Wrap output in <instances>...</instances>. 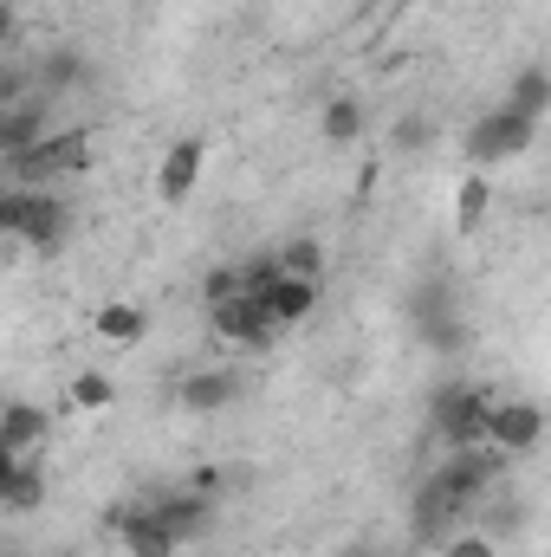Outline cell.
<instances>
[{"label": "cell", "instance_id": "8992f818", "mask_svg": "<svg viewBox=\"0 0 551 557\" xmlns=\"http://www.w3.org/2000/svg\"><path fill=\"white\" fill-rule=\"evenodd\" d=\"M201 162H208L201 137L169 143V156H162V169H156V195H162V208H182V201L201 188Z\"/></svg>", "mask_w": 551, "mask_h": 557}, {"label": "cell", "instance_id": "44dd1931", "mask_svg": "<svg viewBox=\"0 0 551 557\" xmlns=\"http://www.w3.org/2000/svg\"><path fill=\"white\" fill-rule=\"evenodd\" d=\"M201 298H208V305H228V298H241V267H215V273L201 278Z\"/></svg>", "mask_w": 551, "mask_h": 557}, {"label": "cell", "instance_id": "7a4b0ae2", "mask_svg": "<svg viewBox=\"0 0 551 557\" xmlns=\"http://www.w3.org/2000/svg\"><path fill=\"white\" fill-rule=\"evenodd\" d=\"M500 389H467V383H448L434 396V434L448 447H480L487 441V416H493Z\"/></svg>", "mask_w": 551, "mask_h": 557}, {"label": "cell", "instance_id": "83f0119b", "mask_svg": "<svg viewBox=\"0 0 551 557\" xmlns=\"http://www.w3.org/2000/svg\"><path fill=\"white\" fill-rule=\"evenodd\" d=\"M344 557H383V552H377V545H351Z\"/></svg>", "mask_w": 551, "mask_h": 557}, {"label": "cell", "instance_id": "9c48e42d", "mask_svg": "<svg viewBox=\"0 0 551 557\" xmlns=\"http://www.w3.org/2000/svg\"><path fill=\"white\" fill-rule=\"evenodd\" d=\"M461 512H467V506H461L448 486L421 480V493H415V539H421V545H441V539H454Z\"/></svg>", "mask_w": 551, "mask_h": 557}, {"label": "cell", "instance_id": "7c38bea8", "mask_svg": "<svg viewBox=\"0 0 551 557\" xmlns=\"http://www.w3.org/2000/svg\"><path fill=\"white\" fill-rule=\"evenodd\" d=\"M118 539H124V552H131V557H182V545L149 519V506H137V512H124V519H118Z\"/></svg>", "mask_w": 551, "mask_h": 557}, {"label": "cell", "instance_id": "4fadbf2b", "mask_svg": "<svg viewBox=\"0 0 551 557\" xmlns=\"http://www.w3.org/2000/svg\"><path fill=\"white\" fill-rule=\"evenodd\" d=\"M91 331H98L105 344H143L149 311H143V305H131V298H111V305H98V311H91Z\"/></svg>", "mask_w": 551, "mask_h": 557}, {"label": "cell", "instance_id": "5bb4252c", "mask_svg": "<svg viewBox=\"0 0 551 557\" xmlns=\"http://www.w3.org/2000/svg\"><path fill=\"white\" fill-rule=\"evenodd\" d=\"M506 111H513V117H526V124H546V111H551V72H546V65H526V72L513 78Z\"/></svg>", "mask_w": 551, "mask_h": 557}, {"label": "cell", "instance_id": "3957f363", "mask_svg": "<svg viewBox=\"0 0 551 557\" xmlns=\"http://www.w3.org/2000/svg\"><path fill=\"white\" fill-rule=\"evenodd\" d=\"M532 143H539V124H526V117H513V111L500 104V111H487V117L467 131V156H474V169H493V162L526 156Z\"/></svg>", "mask_w": 551, "mask_h": 557}, {"label": "cell", "instance_id": "603a6c76", "mask_svg": "<svg viewBox=\"0 0 551 557\" xmlns=\"http://www.w3.org/2000/svg\"><path fill=\"white\" fill-rule=\"evenodd\" d=\"M20 214H26V188H0V240L20 234Z\"/></svg>", "mask_w": 551, "mask_h": 557}, {"label": "cell", "instance_id": "484cf974", "mask_svg": "<svg viewBox=\"0 0 551 557\" xmlns=\"http://www.w3.org/2000/svg\"><path fill=\"white\" fill-rule=\"evenodd\" d=\"M13 33H20V13H13V0H0V46H7Z\"/></svg>", "mask_w": 551, "mask_h": 557}, {"label": "cell", "instance_id": "7402d4cb", "mask_svg": "<svg viewBox=\"0 0 551 557\" xmlns=\"http://www.w3.org/2000/svg\"><path fill=\"white\" fill-rule=\"evenodd\" d=\"M390 143H396V149H428V143H434V124H428V117H403V124L390 131Z\"/></svg>", "mask_w": 551, "mask_h": 557}, {"label": "cell", "instance_id": "f1b7e54d", "mask_svg": "<svg viewBox=\"0 0 551 557\" xmlns=\"http://www.w3.org/2000/svg\"><path fill=\"white\" fill-rule=\"evenodd\" d=\"M0 557H20V552H0Z\"/></svg>", "mask_w": 551, "mask_h": 557}, {"label": "cell", "instance_id": "2e32d148", "mask_svg": "<svg viewBox=\"0 0 551 557\" xmlns=\"http://www.w3.org/2000/svg\"><path fill=\"white\" fill-rule=\"evenodd\" d=\"M0 506H7V512H33V506H46V473H39L33 460H20V467L7 473V486H0Z\"/></svg>", "mask_w": 551, "mask_h": 557}, {"label": "cell", "instance_id": "ba28073f", "mask_svg": "<svg viewBox=\"0 0 551 557\" xmlns=\"http://www.w3.org/2000/svg\"><path fill=\"white\" fill-rule=\"evenodd\" d=\"M65 227H72V208H65L52 188H26V214H20V234H13V240H26V247H59Z\"/></svg>", "mask_w": 551, "mask_h": 557}, {"label": "cell", "instance_id": "ac0fdd59", "mask_svg": "<svg viewBox=\"0 0 551 557\" xmlns=\"http://www.w3.org/2000/svg\"><path fill=\"white\" fill-rule=\"evenodd\" d=\"M273 260H279V273L285 278H325V247H318L311 234H292Z\"/></svg>", "mask_w": 551, "mask_h": 557}, {"label": "cell", "instance_id": "ffe728a7", "mask_svg": "<svg viewBox=\"0 0 551 557\" xmlns=\"http://www.w3.org/2000/svg\"><path fill=\"white\" fill-rule=\"evenodd\" d=\"M118 403V383L105 370H78L72 376V409H111Z\"/></svg>", "mask_w": 551, "mask_h": 557}, {"label": "cell", "instance_id": "277c9868", "mask_svg": "<svg viewBox=\"0 0 551 557\" xmlns=\"http://www.w3.org/2000/svg\"><path fill=\"white\" fill-rule=\"evenodd\" d=\"M546 441V409L532 403V396H500L493 403V416H487V447H500L506 460H519V454H532Z\"/></svg>", "mask_w": 551, "mask_h": 557}, {"label": "cell", "instance_id": "5b68a950", "mask_svg": "<svg viewBox=\"0 0 551 557\" xmlns=\"http://www.w3.org/2000/svg\"><path fill=\"white\" fill-rule=\"evenodd\" d=\"M208 318H215V337L221 344H241V350H267L279 337V324L267 318V305L260 298H228V305H208Z\"/></svg>", "mask_w": 551, "mask_h": 557}, {"label": "cell", "instance_id": "d4e9b609", "mask_svg": "<svg viewBox=\"0 0 551 557\" xmlns=\"http://www.w3.org/2000/svg\"><path fill=\"white\" fill-rule=\"evenodd\" d=\"M7 104H26V78L13 72V65H0V111Z\"/></svg>", "mask_w": 551, "mask_h": 557}, {"label": "cell", "instance_id": "9a60e30c", "mask_svg": "<svg viewBox=\"0 0 551 557\" xmlns=\"http://www.w3.org/2000/svg\"><path fill=\"white\" fill-rule=\"evenodd\" d=\"M46 434H52V416H46V409H33V403H7V409H0V441H7V447L26 454V447H39Z\"/></svg>", "mask_w": 551, "mask_h": 557}, {"label": "cell", "instance_id": "4316f807", "mask_svg": "<svg viewBox=\"0 0 551 557\" xmlns=\"http://www.w3.org/2000/svg\"><path fill=\"white\" fill-rule=\"evenodd\" d=\"M20 460H26V454H20V447H7V441H0V486H7V473H13V467H20Z\"/></svg>", "mask_w": 551, "mask_h": 557}, {"label": "cell", "instance_id": "e0dca14e", "mask_svg": "<svg viewBox=\"0 0 551 557\" xmlns=\"http://www.w3.org/2000/svg\"><path fill=\"white\" fill-rule=\"evenodd\" d=\"M318 137L325 143H357L364 137V104H357V98H331V104L318 111Z\"/></svg>", "mask_w": 551, "mask_h": 557}, {"label": "cell", "instance_id": "8fae6325", "mask_svg": "<svg viewBox=\"0 0 551 557\" xmlns=\"http://www.w3.org/2000/svg\"><path fill=\"white\" fill-rule=\"evenodd\" d=\"M228 403H241V376H234V370H201V376L182 383V409H188V416H215V409H228Z\"/></svg>", "mask_w": 551, "mask_h": 557}, {"label": "cell", "instance_id": "6da1fadb", "mask_svg": "<svg viewBox=\"0 0 551 557\" xmlns=\"http://www.w3.org/2000/svg\"><path fill=\"white\" fill-rule=\"evenodd\" d=\"M91 156H98L91 149V131H46L33 149H20L7 162V175H13V188H52L65 175H85Z\"/></svg>", "mask_w": 551, "mask_h": 557}, {"label": "cell", "instance_id": "cb8c5ba5", "mask_svg": "<svg viewBox=\"0 0 551 557\" xmlns=\"http://www.w3.org/2000/svg\"><path fill=\"white\" fill-rule=\"evenodd\" d=\"M441 557H500L493 539H467V532H454V539H441Z\"/></svg>", "mask_w": 551, "mask_h": 557}, {"label": "cell", "instance_id": "30bf717a", "mask_svg": "<svg viewBox=\"0 0 551 557\" xmlns=\"http://www.w3.org/2000/svg\"><path fill=\"white\" fill-rule=\"evenodd\" d=\"M260 305H267V318H273L279 331H292V324H305V318L318 311V278H285L279 273Z\"/></svg>", "mask_w": 551, "mask_h": 557}, {"label": "cell", "instance_id": "52a82bcc", "mask_svg": "<svg viewBox=\"0 0 551 557\" xmlns=\"http://www.w3.org/2000/svg\"><path fill=\"white\" fill-rule=\"evenodd\" d=\"M149 519H156L175 545H195V539L208 532V519H215V499H201V493H156V499H149Z\"/></svg>", "mask_w": 551, "mask_h": 557}, {"label": "cell", "instance_id": "d6986e66", "mask_svg": "<svg viewBox=\"0 0 551 557\" xmlns=\"http://www.w3.org/2000/svg\"><path fill=\"white\" fill-rule=\"evenodd\" d=\"M487 208H493V182H487V175H467V182H461V195H454V227H461V234H474V227L487 221Z\"/></svg>", "mask_w": 551, "mask_h": 557}]
</instances>
